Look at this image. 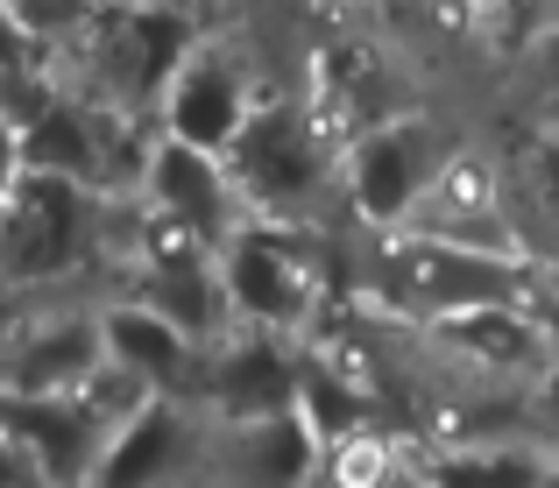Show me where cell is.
<instances>
[{
    "label": "cell",
    "mask_w": 559,
    "mask_h": 488,
    "mask_svg": "<svg viewBox=\"0 0 559 488\" xmlns=\"http://www.w3.org/2000/svg\"><path fill=\"white\" fill-rule=\"evenodd\" d=\"M170 128H178V142L191 156L227 150L241 135V85H234V71H219L213 57L185 64L178 85H170Z\"/></svg>",
    "instance_id": "1"
},
{
    "label": "cell",
    "mask_w": 559,
    "mask_h": 488,
    "mask_svg": "<svg viewBox=\"0 0 559 488\" xmlns=\"http://www.w3.org/2000/svg\"><path fill=\"white\" fill-rule=\"evenodd\" d=\"M546 404H552V425H559V361H552V382H546Z\"/></svg>",
    "instance_id": "7"
},
{
    "label": "cell",
    "mask_w": 559,
    "mask_h": 488,
    "mask_svg": "<svg viewBox=\"0 0 559 488\" xmlns=\"http://www.w3.org/2000/svg\"><path fill=\"white\" fill-rule=\"evenodd\" d=\"M71 241V205L57 185H36L28 199H14V219H8V262L14 270H57Z\"/></svg>",
    "instance_id": "2"
},
{
    "label": "cell",
    "mask_w": 559,
    "mask_h": 488,
    "mask_svg": "<svg viewBox=\"0 0 559 488\" xmlns=\"http://www.w3.org/2000/svg\"><path fill=\"white\" fill-rule=\"evenodd\" d=\"M227 284H234V298H241L248 312H262V319L290 312V305L305 298V290H298V262H290L276 241H241V248H234Z\"/></svg>",
    "instance_id": "3"
},
{
    "label": "cell",
    "mask_w": 559,
    "mask_h": 488,
    "mask_svg": "<svg viewBox=\"0 0 559 488\" xmlns=\"http://www.w3.org/2000/svg\"><path fill=\"white\" fill-rule=\"evenodd\" d=\"M425 135H382L369 156H361V191H369L376 213H390V205L411 199V150H418Z\"/></svg>",
    "instance_id": "4"
},
{
    "label": "cell",
    "mask_w": 559,
    "mask_h": 488,
    "mask_svg": "<svg viewBox=\"0 0 559 488\" xmlns=\"http://www.w3.org/2000/svg\"><path fill=\"white\" fill-rule=\"evenodd\" d=\"M114 347L128 354V376H164V361L178 354V340H170V325L164 319H150V312H121L114 319Z\"/></svg>",
    "instance_id": "5"
},
{
    "label": "cell",
    "mask_w": 559,
    "mask_h": 488,
    "mask_svg": "<svg viewBox=\"0 0 559 488\" xmlns=\"http://www.w3.org/2000/svg\"><path fill=\"white\" fill-rule=\"evenodd\" d=\"M546 475H538L524 453H481V461H453L447 475H439V488H538Z\"/></svg>",
    "instance_id": "6"
}]
</instances>
